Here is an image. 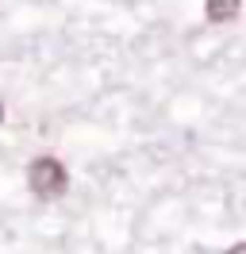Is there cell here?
Returning a JSON list of instances; mask_svg holds the SVG:
<instances>
[{"label":"cell","instance_id":"obj_4","mask_svg":"<svg viewBox=\"0 0 246 254\" xmlns=\"http://www.w3.org/2000/svg\"><path fill=\"white\" fill-rule=\"evenodd\" d=\"M0 124H4V104H0Z\"/></svg>","mask_w":246,"mask_h":254},{"label":"cell","instance_id":"obj_2","mask_svg":"<svg viewBox=\"0 0 246 254\" xmlns=\"http://www.w3.org/2000/svg\"><path fill=\"white\" fill-rule=\"evenodd\" d=\"M243 12V0H204V16L212 23H231Z\"/></svg>","mask_w":246,"mask_h":254},{"label":"cell","instance_id":"obj_3","mask_svg":"<svg viewBox=\"0 0 246 254\" xmlns=\"http://www.w3.org/2000/svg\"><path fill=\"white\" fill-rule=\"evenodd\" d=\"M227 254H246V243H235V247H231Z\"/></svg>","mask_w":246,"mask_h":254},{"label":"cell","instance_id":"obj_1","mask_svg":"<svg viewBox=\"0 0 246 254\" xmlns=\"http://www.w3.org/2000/svg\"><path fill=\"white\" fill-rule=\"evenodd\" d=\"M27 185L35 196H43V200H54V196H62L65 192V185H69V174H65V166H62L58 158H50V154H43V158L31 162L27 170Z\"/></svg>","mask_w":246,"mask_h":254}]
</instances>
